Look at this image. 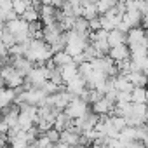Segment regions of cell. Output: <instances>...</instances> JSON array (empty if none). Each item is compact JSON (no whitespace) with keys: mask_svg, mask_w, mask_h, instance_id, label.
Returning <instances> with one entry per match:
<instances>
[{"mask_svg":"<svg viewBox=\"0 0 148 148\" xmlns=\"http://www.w3.org/2000/svg\"><path fill=\"white\" fill-rule=\"evenodd\" d=\"M25 58L32 64H45L52 58V51L42 38H30V44H28V49L25 52Z\"/></svg>","mask_w":148,"mask_h":148,"instance_id":"1","label":"cell"},{"mask_svg":"<svg viewBox=\"0 0 148 148\" xmlns=\"http://www.w3.org/2000/svg\"><path fill=\"white\" fill-rule=\"evenodd\" d=\"M4 28L14 35V40L16 44H23L26 40H30V32H28V23L23 21L21 18H16V19H11V21H5L4 23Z\"/></svg>","mask_w":148,"mask_h":148,"instance_id":"2","label":"cell"},{"mask_svg":"<svg viewBox=\"0 0 148 148\" xmlns=\"http://www.w3.org/2000/svg\"><path fill=\"white\" fill-rule=\"evenodd\" d=\"M0 77L4 80V86L9 89H19L25 84V77L19 71H16L11 64H4L2 70H0Z\"/></svg>","mask_w":148,"mask_h":148,"instance_id":"3","label":"cell"},{"mask_svg":"<svg viewBox=\"0 0 148 148\" xmlns=\"http://www.w3.org/2000/svg\"><path fill=\"white\" fill-rule=\"evenodd\" d=\"M87 112H91V108H89V105H87L84 99H80V98H71L70 103H68V105L64 106V110H63V113H64L68 119H71V120L84 117Z\"/></svg>","mask_w":148,"mask_h":148,"instance_id":"4","label":"cell"},{"mask_svg":"<svg viewBox=\"0 0 148 148\" xmlns=\"http://www.w3.org/2000/svg\"><path fill=\"white\" fill-rule=\"evenodd\" d=\"M49 77V70L44 66V64H33V68L26 73L25 77V82L30 84L32 87H40Z\"/></svg>","mask_w":148,"mask_h":148,"instance_id":"5","label":"cell"},{"mask_svg":"<svg viewBox=\"0 0 148 148\" xmlns=\"http://www.w3.org/2000/svg\"><path fill=\"white\" fill-rule=\"evenodd\" d=\"M70 99H71V96L63 89V91H58V92H54L51 96H45L44 105H47V106H51V108H54L58 112H63L64 106L70 103Z\"/></svg>","mask_w":148,"mask_h":148,"instance_id":"6","label":"cell"},{"mask_svg":"<svg viewBox=\"0 0 148 148\" xmlns=\"http://www.w3.org/2000/svg\"><path fill=\"white\" fill-rule=\"evenodd\" d=\"M113 101L112 99H108L106 96H101L96 103H92L89 108H91V112L92 113H96L98 117H108V115H112V112H113Z\"/></svg>","mask_w":148,"mask_h":148,"instance_id":"7","label":"cell"},{"mask_svg":"<svg viewBox=\"0 0 148 148\" xmlns=\"http://www.w3.org/2000/svg\"><path fill=\"white\" fill-rule=\"evenodd\" d=\"M61 33H63V30L59 28L58 23L42 26V40H44L47 45H52L54 42H58V40L61 38Z\"/></svg>","mask_w":148,"mask_h":148,"instance_id":"8","label":"cell"},{"mask_svg":"<svg viewBox=\"0 0 148 148\" xmlns=\"http://www.w3.org/2000/svg\"><path fill=\"white\" fill-rule=\"evenodd\" d=\"M86 87H87V86H86V80H84L80 75H77L75 79H71L70 82L64 84V91H66L71 98H79V96L84 92Z\"/></svg>","mask_w":148,"mask_h":148,"instance_id":"9","label":"cell"},{"mask_svg":"<svg viewBox=\"0 0 148 148\" xmlns=\"http://www.w3.org/2000/svg\"><path fill=\"white\" fill-rule=\"evenodd\" d=\"M145 42H146V37H145V28H143V26L131 28V30L125 33V45H127V47L138 45V44H145Z\"/></svg>","mask_w":148,"mask_h":148,"instance_id":"10","label":"cell"},{"mask_svg":"<svg viewBox=\"0 0 148 148\" xmlns=\"http://www.w3.org/2000/svg\"><path fill=\"white\" fill-rule=\"evenodd\" d=\"M106 56L113 61V63H120L124 59H129V47L125 44H120V45H115V47H110Z\"/></svg>","mask_w":148,"mask_h":148,"instance_id":"11","label":"cell"},{"mask_svg":"<svg viewBox=\"0 0 148 148\" xmlns=\"http://www.w3.org/2000/svg\"><path fill=\"white\" fill-rule=\"evenodd\" d=\"M143 19H146L145 16H141L138 11H125L122 14V23L131 30V28H136V26H141Z\"/></svg>","mask_w":148,"mask_h":148,"instance_id":"12","label":"cell"},{"mask_svg":"<svg viewBox=\"0 0 148 148\" xmlns=\"http://www.w3.org/2000/svg\"><path fill=\"white\" fill-rule=\"evenodd\" d=\"M58 71H59V77H61L63 84L70 82L71 79H75V77L79 75V70H77V64H73V63H70V64H64V66L58 68Z\"/></svg>","mask_w":148,"mask_h":148,"instance_id":"13","label":"cell"},{"mask_svg":"<svg viewBox=\"0 0 148 148\" xmlns=\"http://www.w3.org/2000/svg\"><path fill=\"white\" fill-rule=\"evenodd\" d=\"M59 141L64 143L66 146H77V145H80V134L66 129V131H61L59 132Z\"/></svg>","mask_w":148,"mask_h":148,"instance_id":"14","label":"cell"},{"mask_svg":"<svg viewBox=\"0 0 148 148\" xmlns=\"http://www.w3.org/2000/svg\"><path fill=\"white\" fill-rule=\"evenodd\" d=\"M112 80H113V89L119 92H131L134 87L124 75H115V77H112Z\"/></svg>","mask_w":148,"mask_h":148,"instance_id":"15","label":"cell"},{"mask_svg":"<svg viewBox=\"0 0 148 148\" xmlns=\"http://www.w3.org/2000/svg\"><path fill=\"white\" fill-rule=\"evenodd\" d=\"M16 99V89H9V87H4L0 91V110L7 108L9 105H12Z\"/></svg>","mask_w":148,"mask_h":148,"instance_id":"16","label":"cell"},{"mask_svg":"<svg viewBox=\"0 0 148 148\" xmlns=\"http://www.w3.org/2000/svg\"><path fill=\"white\" fill-rule=\"evenodd\" d=\"M106 42H108V47H115V45L125 44V33H122V32H119L117 28H113V30L108 32Z\"/></svg>","mask_w":148,"mask_h":148,"instance_id":"17","label":"cell"},{"mask_svg":"<svg viewBox=\"0 0 148 148\" xmlns=\"http://www.w3.org/2000/svg\"><path fill=\"white\" fill-rule=\"evenodd\" d=\"M51 61H52V64H54L56 68H61V66L71 63V56H70L68 52H64V51H59V52H54V54H52Z\"/></svg>","mask_w":148,"mask_h":148,"instance_id":"18","label":"cell"},{"mask_svg":"<svg viewBox=\"0 0 148 148\" xmlns=\"http://www.w3.org/2000/svg\"><path fill=\"white\" fill-rule=\"evenodd\" d=\"M80 7H82L80 18H84L86 21H89V19H92V18H96V16H98V12H96V5H94V4H91V2H87V0H82Z\"/></svg>","mask_w":148,"mask_h":148,"instance_id":"19","label":"cell"},{"mask_svg":"<svg viewBox=\"0 0 148 148\" xmlns=\"http://www.w3.org/2000/svg\"><path fill=\"white\" fill-rule=\"evenodd\" d=\"M131 103H134V105H146V89L145 87H132V91H131Z\"/></svg>","mask_w":148,"mask_h":148,"instance_id":"20","label":"cell"},{"mask_svg":"<svg viewBox=\"0 0 148 148\" xmlns=\"http://www.w3.org/2000/svg\"><path fill=\"white\" fill-rule=\"evenodd\" d=\"M125 79L134 87H145V84H146V75H145V73H141V71H131V73H127V75H125Z\"/></svg>","mask_w":148,"mask_h":148,"instance_id":"21","label":"cell"},{"mask_svg":"<svg viewBox=\"0 0 148 148\" xmlns=\"http://www.w3.org/2000/svg\"><path fill=\"white\" fill-rule=\"evenodd\" d=\"M70 124H71V119H68L63 112H59L58 115H56V119H54V124H52V127L58 131V132H61V131H64V129H68L70 127Z\"/></svg>","mask_w":148,"mask_h":148,"instance_id":"22","label":"cell"},{"mask_svg":"<svg viewBox=\"0 0 148 148\" xmlns=\"http://www.w3.org/2000/svg\"><path fill=\"white\" fill-rule=\"evenodd\" d=\"M131 105H132V112H131L129 117H134L136 120L145 124V120H146V105H134V103H131Z\"/></svg>","mask_w":148,"mask_h":148,"instance_id":"23","label":"cell"},{"mask_svg":"<svg viewBox=\"0 0 148 148\" xmlns=\"http://www.w3.org/2000/svg\"><path fill=\"white\" fill-rule=\"evenodd\" d=\"M23 21H26V23H35V21H38V9H37V5H30L21 16H19Z\"/></svg>","mask_w":148,"mask_h":148,"instance_id":"24","label":"cell"},{"mask_svg":"<svg viewBox=\"0 0 148 148\" xmlns=\"http://www.w3.org/2000/svg\"><path fill=\"white\" fill-rule=\"evenodd\" d=\"M32 5V2H30V0H12V2H11V7H12V11H14V14L19 18L28 7Z\"/></svg>","mask_w":148,"mask_h":148,"instance_id":"25","label":"cell"},{"mask_svg":"<svg viewBox=\"0 0 148 148\" xmlns=\"http://www.w3.org/2000/svg\"><path fill=\"white\" fill-rule=\"evenodd\" d=\"M71 30L77 32V33H80V35H89V26H87V21L84 18H75Z\"/></svg>","mask_w":148,"mask_h":148,"instance_id":"26","label":"cell"},{"mask_svg":"<svg viewBox=\"0 0 148 148\" xmlns=\"http://www.w3.org/2000/svg\"><path fill=\"white\" fill-rule=\"evenodd\" d=\"M0 42H2V44L7 47V49H9L11 45H14V44H16V40H14V35H12V33H9L5 28H4V33H2V37H0Z\"/></svg>","mask_w":148,"mask_h":148,"instance_id":"27","label":"cell"},{"mask_svg":"<svg viewBox=\"0 0 148 148\" xmlns=\"http://www.w3.org/2000/svg\"><path fill=\"white\" fill-rule=\"evenodd\" d=\"M108 120H110V124H112V125H113V127H115V129H117L119 132H120V131H122V129L125 127V120H124L122 117L112 115V117H108Z\"/></svg>","mask_w":148,"mask_h":148,"instance_id":"28","label":"cell"},{"mask_svg":"<svg viewBox=\"0 0 148 148\" xmlns=\"http://www.w3.org/2000/svg\"><path fill=\"white\" fill-rule=\"evenodd\" d=\"M115 103H131V92H115Z\"/></svg>","mask_w":148,"mask_h":148,"instance_id":"29","label":"cell"},{"mask_svg":"<svg viewBox=\"0 0 148 148\" xmlns=\"http://www.w3.org/2000/svg\"><path fill=\"white\" fill-rule=\"evenodd\" d=\"M44 134H45V138H47V139H49L52 145L59 141V132H58L54 127H52V129H49V131H47V132H44Z\"/></svg>","mask_w":148,"mask_h":148,"instance_id":"30","label":"cell"},{"mask_svg":"<svg viewBox=\"0 0 148 148\" xmlns=\"http://www.w3.org/2000/svg\"><path fill=\"white\" fill-rule=\"evenodd\" d=\"M87 26H89V32H98V30H101V25H99V16H96V18L89 19V21H87Z\"/></svg>","mask_w":148,"mask_h":148,"instance_id":"31","label":"cell"},{"mask_svg":"<svg viewBox=\"0 0 148 148\" xmlns=\"http://www.w3.org/2000/svg\"><path fill=\"white\" fill-rule=\"evenodd\" d=\"M2 33H4V23H0V37H2Z\"/></svg>","mask_w":148,"mask_h":148,"instance_id":"32","label":"cell"},{"mask_svg":"<svg viewBox=\"0 0 148 148\" xmlns=\"http://www.w3.org/2000/svg\"><path fill=\"white\" fill-rule=\"evenodd\" d=\"M4 87H5V86H4V80H2V77H0V91H2Z\"/></svg>","mask_w":148,"mask_h":148,"instance_id":"33","label":"cell"},{"mask_svg":"<svg viewBox=\"0 0 148 148\" xmlns=\"http://www.w3.org/2000/svg\"><path fill=\"white\" fill-rule=\"evenodd\" d=\"M86 148H101V146H98V145H89V146H86Z\"/></svg>","mask_w":148,"mask_h":148,"instance_id":"34","label":"cell"},{"mask_svg":"<svg viewBox=\"0 0 148 148\" xmlns=\"http://www.w3.org/2000/svg\"><path fill=\"white\" fill-rule=\"evenodd\" d=\"M73 148H86L84 145H77V146H73Z\"/></svg>","mask_w":148,"mask_h":148,"instance_id":"35","label":"cell"},{"mask_svg":"<svg viewBox=\"0 0 148 148\" xmlns=\"http://www.w3.org/2000/svg\"><path fill=\"white\" fill-rule=\"evenodd\" d=\"M2 66H4V59H0V70H2Z\"/></svg>","mask_w":148,"mask_h":148,"instance_id":"36","label":"cell"},{"mask_svg":"<svg viewBox=\"0 0 148 148\" xmlns=\"http://www.w3.org/2000/svg\"><path fill=\"white\" fill-rule=\"evenodd\" d=\"M87 2H91V4H96V2H98V0H87Z\"/></svg>","mask_w":148,"mask_h":148,"instance_id":"37","label":"cell"},{"mask_svg":"<svg viewBox=\"0 0 148 148\" xmlns=\"http://www.w3.org/2000/svg\"><path fill=\"white\" fill-rule=\"evenodd\" d=\"M30 2H33V0H30Z\"/></svg>","mask_w":148,"mask_h":148,"instance_id":"38","label":"cell"}]
</instances>
